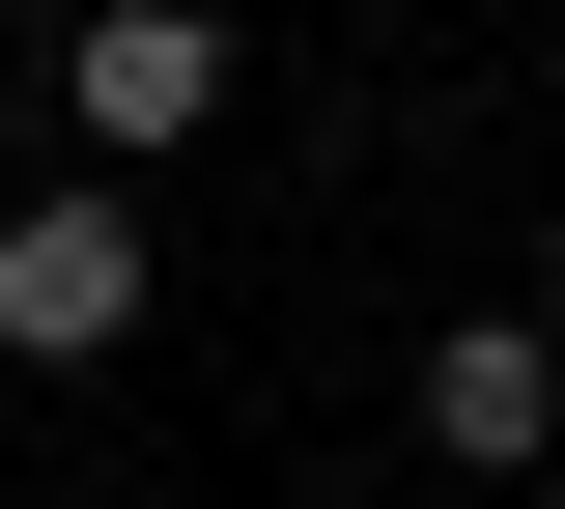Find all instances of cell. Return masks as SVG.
<instances>
[{
	"mask_svg": "<svg viewBox=\"0 0 565 509\" xmlns=\"http://www.w3.org/2000/svg\"><path fill=\"white\" fill-rule=\"evenodd\" d=\"M141 340V199L57 170V199H0V368H114Z\"/></svg>",
	"mask_w": 565,
	"mask_h": 509,
	"instance_id": "1",
	"label": "cell"
},
{
	"mask_svg": "<svg viewBox=\"0 0 565 509\" xmlns=\"http://www.w3.org/2000/svg\"><path fill=\"white\" fill-rule=\"evenodd\" d=\"M57 114H85L114 170H170V142L226 114V29H199V0H85V29H57Z\"/></svg>",
	"mask_w": 565,
	"mask_h": 509,
	"instance_id": "2",
	"label": "cell"
},
{
	"mask_svg": "<svg viewBox=\"0 0 565 509\" xmlns=\"http://www.w3.org/2000/svg\"><path fill=\"white\" fill-rule=\"evenodd\" d=\"M424 453H565V311H452L424 340Z\"/></svg>",
	"mask_w": 565,
	"mask_h": 509,
	"instance_id": "3",
	"label": "cell"
},
{
	"mask_svg": "<svg viewBox=\"0 0 565 509\" xmlns=\"http://www.w3.org/2000/svg\"><path fill=\"white\" fill-rule=\"evenodd\" d=\"M537 311H565V226H537Z\"/></svg>",
	"mask_w": 565,
	"mask_h": 509,
	"instance_id": "4",
	"label": "cell"
}]
</instances>
